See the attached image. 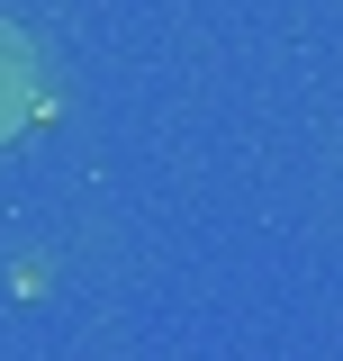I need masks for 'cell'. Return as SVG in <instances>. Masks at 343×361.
Masks as SVG:
<instances>
[{
    "instance_id": "obj_1",
    "label": "cell",
    "mask_w": 343,
    "mask_h": 361,
    "mask_svg": "<svg viewBox=\"0 0 343 361\" xmlns=\"http://www.w3.org/2000/svg\"><path fill=\"white\" fill-rule=\"evenodd\" d=\"M28 109H37V54L18 45V27H0V135L28 127Z\"/></svg>"
}]
</instances>
